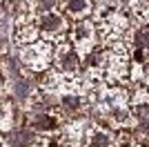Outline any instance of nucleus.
Wrapping results in <instances>:
<instances>
[{
    "label": "nucleus",
    "instance_id": "nucleus-5",
    "mask_svg": "<svg viewBox=\"0 0 149 147\" xmlns=\"http://www.w3.org/2000/svg\"><path fill=\"white\" fill-rule=\"evenodd\" d=\"M58 9L71 22H82V20L93 18L96 2L93 0H58Z\"/></svg>",
    "mask_w": 149,
    "mask_h": 147
},
{
    "label": "nucleus",
    "instance_id": "nucleus-2",
    "mask_svg": "<svg viewBox=\"0 0 149 147\" xmlns=\"http://www.w3.org/2000/svg\"><path fill=\"white\" fill-rule=\"evenodd\" d=\"M67 40L74 45V49L82 56V58H87L91 51H96V49L102 45V38H100V34H98V27H96V22H93L91 18L71 24V31H69Z\"/></svg>",
    "mask_w": 149,
    "mask_h": 147
},
{
    "label": "nucleus",
    "instance_id": "nucleus-3",
    "mask_svg": "<svg viewBox=\"0 0 149 147\" xmlns=\"http://www.w3.org/2000/svg\"><path fill=\"white\" fill-rule=\"evenodd\" d=\"M71 20L60 11V9H54L49 13H42L38 16V29H40V40H47V43L56 45L60 40L69 36L71 31Z\"/></svg>",
    "mask_w": 149,
    "mask_h": 147
},
{
    "label": "nucleus",
    "instance_id": "nucleus-4",
    "mask_svg": "<svg viewBox=\"0 0 149 147\" xmlns=\"http://www.w3.org/2000/svg\"><path fill=\"white\" fill-rule=\"evenodd\" d=\"M54 67L62 74H78L82 67V56L74 49L67 38L54 45Z\"/></svg>",
    "mask_w": 149,
    "mask_h": 147
},
{
    "label": "nucleus",
    "instance_id": "nucleus-9",
    "mask_svg": "<svg viewBox=\"0 0 149 147\" xmlns=\"http://www.w3.org/2000/svg\"><path fill=\"white\" fill-rule=\"evenodd\" d=\"M145 89H147V94H149V83H147V85H145Z\"/></svg>",
    "mask_w": 149,
    "mask_h": 147
},
{
    "label": "nucleus",
    "instance_id": "nucleus-1",
    "mask_svg": "<svg viewBox=\"0 0 149 147\" xmlns=\"http://www.w3.org/2000/svg\"><path fill=\"white\" fill-rule=\"evenodd\" d=\"M18 60L25 69L33 74H45L54 67V45L47 40H38L29 47L18 49Z\"/></svg>",
    "mask_w": 149,
    "mask_h": 147
},
{
    "label": "nucleus",
    "instance_id": "nucleus-7",
    "mask_svg": "<svg viewBox=\"0 0 149 147\" xmlns=\"http://www.w3.org/2000/svg\"><path fill=\"white\" fill-rule=\"evenodd\" d=\"M93 2H98V5H102V2H107V0H93Z\"/></svg>",
    "mask_w": 149,
    "mask_h": 147
},
{
    "label": "nucleus",
    "instance_id": "nucleus-6",
    "mask_svg": "<svg viewBox=\"0 0 149 147\" xmlns=\"http://www.w3.org/2000/svg\"><path fill=\"white\" fill-rule=\"evenodd\" d=\"M40 40V29H38V20L29 24H16L13 27V45L18 49L29 47V45Z\"/></svg>",
    "mask_w": 149,
    "mask_h": 147
},
{
    "label": "nucleus",
    "instance_id": "nucleus-8",
    "mask_svg": "<svg viewBox=\"0 0 149 147\" xmlns=\"http://www.w3.org/2000/svg\"><path fill=\"white\" fill-rule=\"evenodd\" d=\"M120 2H127V5H129V2H134V0H120Z\"/></svg>",
    "mask_w": 149,
    "mask_h": 147
}]
</instances>
